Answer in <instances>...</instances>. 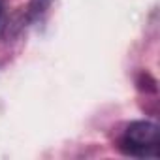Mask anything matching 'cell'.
Returning a JSON list of instances; mask_svg holds the SVG:
<instances>
[{"label":"cell","mask_w":160,"mask_h":160,"mask_svg":"<svg viewBox=\"0 0 160 160\" xmlns=\"http://www.w3.org/2000/svg\"><path fill=\"white\" fill-rule=\"evenodd\" d=\"M136 85L139 91H145V92H156V79L147 73V72H141L136 79Z\"/></svg>","instance_id":"7a4b0ae2"},{"label":"cell","mask_w":160,"mask_h":160,"mask_svg":"<svg viewBox=\"0 0 160 160\" xmlns=\"http://www.w3.org/2000/svg\"><path fill=\"white\" fill-rule=\"evenodd\" d=\"M53 0H30V10L34 13H43L49 6H51Z\"/></svg>","instance_id":"3957f363"},{"label":"cell","mask_w":160,"mask_h":160,"mask_svg":"<svg viewBox=\"0 0 160 160\" xmlns=\"http://www.w3.org/2000/svg\"><path fill=\"white\" fill-rule=\"evenodd\" d=\"M158 143H160V130L154 122L134 121L126 126L119 149L130 156L154 158L158 156Z\"/></svg>","instance_id":"6da1fadb"}]
</instances>
